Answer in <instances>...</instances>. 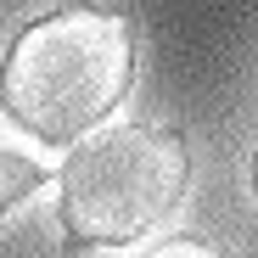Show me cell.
Listing matches in <instances>:
<instances>
[{"mask_svg":"<svg viewBox=\"0 0 258 258\" xmlns=\"http://www.w3.org/2000/svg\"><path fill=\"white\" fill-rule=\"evenodd\" d=\"M135 79V28L107 6H62L28 23L0 62V112L34 141L62 146L123 101Z\"/></svg>","mask_w":258,"mask_h":258,"instance_id":"obj_1","label":"cell"},{"mask_svg":"<svg viewBox=\"0 0 258 258\" xmlns=\"http://www.w3.org/2000/svg\"><path fill=\"white\" fill-rule=\"evenodd\" d=\"M191 157L174 129L118 123L101 129L62 163V225L73 241L123 247L174 219L185 202Z\"/></svg>","mask_w":258,"mask_h":258,"instance_id":"obj_2","label":"cell"},{"mask_svg":"<svg viewBox=\"0 0 258 258\" xmlns=\"http://www.w3.org/2000/svg\"><path fill=\"white\" fill-rule=\"evenodd\" d=\"M34 185H39V168L17 152H0V213H12Z\"/></svg>","mask_w":258,"mask_h":258,"instance_id":"obj_3","label":"cell"},{"mask_svg":"<svg viewBox=\"0 0 258 258\" xmlns=\"http://www.w3.org/2000/svg\"><path fill=\"white\" fill-rule=\"evenodd\" d=\"M146 258H230V252H219V247H208V241L180 236V241H163V247H152Z\"/></svg>","mask_w":258,"mask_h":258,"instance_id":"obj_4","label":"cell"},{"mask_svg":"<svg viewBox=\"0 0 258 258\" xmlns=\"http://www.w3.org/2000/svg\"><path fill=\"white\" fill-rule=\"evenodd\" d=\"M252 180H258V163H252Z\"/></svg>","mask_w":258,"mask_h":258,"instance_id":"obj_5","label":"cell"}]
</instances>
